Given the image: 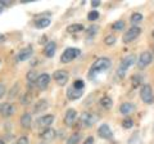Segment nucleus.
Wrapping results in <instances>:
<instances>
[{"label": "nucleus", "mask_w": 154, "mask_h": 144, "mask_svg": "<svg viewBox=\"0 0 154 144\" xmlns=\"http://www.w3.org/2000/svg\"><path fill=\"white\" fill-rule=\"evenodd\" d=\"M55 50H57V44L54 41H49L45 45L44 54H45V57H48V58H51V57L55 54Z\"/></svg>", "instance_id": "nucleus-15"}, {"label": "nucleus", "mask_w": 154, "mask_h": 144, "mask_svg": "<svg viewBox=\"0 0 154 144\" xmlns=\"http://www.w3.org/2000/svg\"><path fill=\"white\" fill-rule=\"evenodd\" d=\"M82 30H84V26L77 25V23H75V25H69L68 27H67V32H69V33H75V32H79V31H82Z\"/></svg>", "instance_id": "nucleus-23"}, {"label": "nucleus", "mask_w": 154, "mask_h": 144, "mask_svg": "<svg viewBox=\"0 0 154 144\" xmlns=\"http://www.w3.org/2000/svg\"><path fill=\"white\" fill-rule=\"evenodd\" d=\"M153 37H154V31H153Z\"/></svg>", "instance_id": "nucleus-44"}, {"label": "nucleus", "mask_w": 154, "mask_h": 144, "mask_svg": "<svg viewBox=\"0 0 154 144\" xmlns=\"http://www.w3.org/2000/svg\"><path fill=\"white\" fill-rule=\"evenodd\" d=\"M135 111V105L132 103H122L121 107H119V112L125 116H128Z\"/></svg>", "instance_id": "nucleus-18"}, {"label": "nucleus", "mask_w": 154, "mask_h": 144, "mask_svg": "<svg viewBox=\"0 0 154 144\" xmlns=\"http://www.w3.org/2000/svg\"><path fill=\"white\" fill-rule=\"evenodd\" d=\"M99 104L105 109H110L112 108V105H113V100L110 99L109 97H103L102 99L99 100Z\"/></svg>", "instance_id": "nucleus-21"}, {"label": "nucleus", "mask_w": 154, "mask_h": 144, "mask_svg": "<svg viewBox=\"0 0 154 144\" xmlns=\"http://www.w3.org/2000/svg\"><path fill=\"white\" fill-rule=\"evenodd\" d=\"M32 46H26V48H23V49L18 53V59L19 61H27L30 57L32 55Z\"/></svg>", "instance_id": "nucleus-16"}, {"label": "nucleus", "mask_w": 154, "mask_h": 144, "mask_svg": "<svg viewBox=\"0 0 154 144\" xmlns=\"http://www.w3.org/2000/svg\"><path fill=\"white\" fill-rule=\"evenodd\" d=\"M135 59H136V57H135L134 54H130V55H126L121 61V63H119V66H118V70H117V75L119 76V77H123L125 74H126V71L135 63Z\"/></svg>", "instance_id": "nucleus-2"}, {"label": "nucleus", "mask_w": 154, "mask_h": 144, "mask_svg": "<svg viewBox=\"0 0 154 144\" xmlns=\"http://www.w3.org/2000/svg\"><path fill=\"white\" fill-rule=\"evenodd\" d=\"M50 25V20L49 18H40V20L35 21V26L36 28H45Z\"/></svg>", "instance_id": "nucleus-22"}, {"label": "nucleus", "mask_w": 154, "mask_h": 144, "mask_svg": "<svg viewBox=\"0 0 154 144\" xmlns=\"http://www.w3.org/2000/svg\"><path fill=\"white\" fill-rule=\"evenodd\" d=\"M53 79L57 81L58 85L64 86L67 84V81H68V72L64 70H57L54 74H53Z\"/></svg>", "instance_id": "nucleus-8"}, {"label": "nucleus", "mask_w": 154, "mask_h": 144, "mask_svg": "<svg viewBox=\"0 0 154 144\" xmlns=\"http://www.w3.org/2000/svg\"><path fill=\"white\" fill-rule=\"evenodd\" d=\"M18 88H19V85H18V84H16V85H14V86H13V89L11 90V93H9V97H11V98H13V97H14V92L17 93V92H18Z\"/></svg>", "instance_id": "nucleus-36"}, {"label": "nucleus", "mask_w": 154, "mask_h": 144, "mask_svg": "<svg viewBox=\"0 0 154 144\" xmlns=\"http://www.w3.org/2000/svg\"><path fill=\"white\" fill-rule=\"evenodd\" d=\"M140 98L145 104H153L154 103V94H153V89L150 85H143L140 89Z\"/></svg>", "instance_id": "nucleus-3"}, {"label": "nucleus", "mask_w": 154, "mask_h": 144, "mask_svg": "<svg viewBox=\"0 0 154 144\" xmlns=\"http://www.w3.org/2000/svg\"><path fill=\"white\" fill-rule=\"evenodd\" d=\"M53 121H54V116H53V114H44V116H41L37 120L36 124H37V127L48 129L53 124Z\"/></svg>", "instance_id": "nucleus-9"}, {"label": "nucleus", "mask_w": 154, "mask_h": 144, "mask_svg": "<svg viewBox=\"0 0 154 144\" xmlns=\"http://www.w3.org/2000/svg\"><path fill=\"white\" fill-rule=\"evenodd\" d=\"M14 144H28V138L27 136H21Z\"/></svg>", "instance_id": "nucleus-34"}, {"label": "nucleus", "mask_w": 154, "mask_h": 144, "mask_svg": "<svg viewBox=\"0 0 154 144\" xmlns=\"http://www.w3.org/2000/svg\"><path fill=\"white\" fill-rule=\"evenodd\" d=\"M91 5H93L94 8L95 7H99L100 5V2H99V0H93V2H91Z\"/></svg>", "instance_id": "nucleus-39"}, {"label": "nucleus", "mask_w": 154, "mask_h": 144, "mask_svg": "<svg viewBox=\"0 0 154 144\" xmlns=\"http://www.w3.org/2000/svg\"><path fill=\"white\" fill-rule=\"evenodd\" d=\"M98 116H95L94 113H90V112H85L81 114V117H80V122L82 124V126H93V125L98 121Z\"/></svg>", "instance_id": "nucleus-7"}, {"label": "nucleus", "mask_w": 154, "mask_h": 144, "mask_svg": "<svg viewBox=\"0 0 154 144\" xmlns=\"http://www.w3.org/2000/svg\"><path fill=\"white\" fill-rule=\"evenodd\" d=\"M5 41V36L4 35H0V42H4Z\"/></svg>", "instance_id": "nucleus-41"}, {"label": "nucleus", "mask_w": 154, "mask_h": 144, "mask_svg": "<svg viewBox=\"0 0 154 144\" xmlns=\"http://www.w3.org/2000/svg\"><path fill=\"white\" fill-rule=\"evenodd\" d=\"M49 83H50L49 74H41L40 76H38L37 81H36V86L40 90H45L48 88V85H49Z\"/></svg>", "instance_id": "nucleus-11"}, {"label": "nucleus", "mask_w": 154, "mask_h": 144, "mask_svg": "<svg viewBox=\"0 0 154 144\" xmlns=\"http://www.w3.org/2000/svg\"><path fill=\"white\" fill-rule=\"evenodd\" d=\"M98 134H99V136L103 138V139H108V140L113 139V133H112L110 127L108 126L107 124L100 125V127L98 129Z\"/></svg>", "instance_id": "nucleus-10"}, {"label": "nucleus", "mask_w": 154, "mask_h": 144, "mask_svg": "<svg viewBox=\"0 0 154 144\" xmlns=\"http://www.w3.org/2000/svg\"><path fill=\"white\" fill-rule=\"evenodd\" d=\"M80 139H81V135L79 133H75V134H72V135L67 139V144H77L80 142Z\"/></svg>", "instance_id": "nucleus-25"}, {"label": "nucleus", "mask_w": 154, "mask_h": 144, "mask_svg": "<svg viewBox=\"0 0 154 144\" xmlns=\"http://www.w3.org/2000/svg\"><path fill=\"white\" fill-rule=\"evenodd\" d=\"M14 107H13V104L11 103H3V104H0V114L4 117H11L12 114L14 113Z\"/></svg>", "instance_id": "nucleus-12"}, {"label": "nucleus", "mask_w": 154, "mask_h": 144, "mask_svg": "<svg viewBox=\"0 0 154 144\" xmlns=\"http://www.w3.org/2000/svg\"><path fill=\"white\" fill-rule=\"evenodd\" d=\"M104 42H105L107 45H113L114 42H116V37H114L113 35H108V36L104 39Z\"/></svg>", "instance_id": "nucleus-31"}, {"label": "nucleus", "mask_w": 154, "mask_h": 144, "mask_svg": "<svg viewBox=\"0 0 154 144\" xmlns=\"http://www.w3.org/2000/svg\"><path fill=\"white\" fill-rule=\"evenodd\" d=\"M122 126L125 127V129H131L132 126H134V121L131 118H128V117H126L122 121Z\"/></svg>", "instance_id": "nucleus-27"}, {"label": "nucleus", "mask_w": 154, "mask_h": 144, "mask_svg": "<svg viewBox=\"0 0 154 144\" xmlns=\"http://www.w3.org/2000/svg\"><path fill=\"white\" fill-rule=\"evenodd\" d=\"M79 55H80V49H76V48H67V49L62 53L60 62L62 63H69V62H72Z\"/></svg>", "instance_id": "nucleus-4"}, {"label": "nucleus", "mask_w": 154, "mask_h": 144, "mask_svg": "<svg viewBox=\"0 0 154 144\" xmlns=\"http://www.w3.org/2000/svg\"><path fill=\"white\" fill-rule=\"evenodd\" d=\"M77 118V112L75 111V109H67L66 112V116H64V122L68 125V126H72L75 122V120Z\"/></svg>", "instance_id": "nucleus-13"}, {"label": "nucleus", "mask_w": 154, "mask_h": 144, "mask_svg": "<svg viewBox=\"0 0 154 144\" xmlns=\"http://www.w3.org/2000/svg\"><path fill=\"white\" fill-rule=\"evenodd\" d=\"M73 86L75 89H79V90H82L84 89V86H85V84H84V81L82 80H76L75 83H73Z\"/></svg>", "instance_id": "nucleus-29"}, {"label": "nucleus", "mask_w": 154, "mask_h": 144, "mask_svg": "<svg viewBox=\"0 0 154 144\" xmlns=\"http://www.w3.org/2000/svg\"><path fill=\"white\" fill-rule=\"evenodd\" d=\"M46 108H48V100L46 99H40V100L36 102L35 107H33V111H35L36 113H41V112H44Z\"/></svg>", "instance_id": "nucleus-19"}, {"label": "nucleus", "mask_w": 154, "mask_h": 144, "mask_svg": "<svg viewBox=\"0 0 154 144\" xmlns=\"http://www.w3.org/2000/svg\"><path fill=\"white\" fill-rule=\"evenodd\" d=\"M143 21V14L141 13H134L131 18H130V22L132 23V25H137V23H140Z\"/></svg>", "instance_id": "nucleus-24"}, {"label": "nucleus", "mask_w": 154, "mask_h": 144, "mask_svg": "<svg viewBox=\"0 0 154 144\" xmlns=\"http://www.w3.org/2000/svg\"><path fill=\"white\" fill-rule=\"evenodd\" d=\"M37 79H38L37 72H35V71H30V72L27 74V80L30 81V83H35V84H36Z\"/></svg>", "instance_id": "nucleus-26"}, {"label": "nucleus", "mask_w": 154, "mask_h": 144, "mask_svg": "<svg viewBox=\"0 0 154 144\" xmlns=\"http://www.w3.org/2000/svg\"><path fill=\"white\" fill-rule=\"evenodd\" d=\"M21 102H22V104H23V105L30 104V102H31V94H30V93L25 94V95L22 97V100H21Z\"/></svg>", "instance_id": "nucleus-30"}, {"label": "nucleus", "mask_w": 154, "mask_h": 144, "mask_svg": "<svg viewBox=\"0 0 154 144\" xmlns=\"http://www.w3.org/2000/svg\"><path fill=\"white\" fill-rule=\"evenodd\" d=\"M55 130L54 129H50V127H48V129H45L44 131H41V134H40V138L42 139V140H45V142H50V140H53V139L55 138Z\"/></svg>", "instance_id": "nucleus-14"}, {"label": "nucleus", "mask_w": 154, "mask_h": 144, "mask_svg": "<svg viewBox=\"0 0 154 144\" xmlns=\"http://www.w3.org/2000/svg\"><path fill=\"white\" fill-rule=\"evenodd\" d=\"M140 32H141L140 27L132 26L131 28H128V31H127V32H125V33H123V36H122L123 42H125V44H128V42L134 41L139 35H140Z\"/></svg>", "instance_id": "nucleus-5"}, {"label": "nucleus", "mask_w": 154, "mask_h": 144, "mask_svg": "<svg viewBox=\"0 0 154 144\" xmlns=\"http://www.w3.org/2000/svg\"><path fill=\"white\" fill-rule=\"evenodd\" d=\"M113 30H122V28L125 27V22L123 21H117L113 23Z\"/></svg>", "instance_id": "nucleus-32"}, {"label": "nucleus", "mask_w": 154, "mask_h": 144, "mask_svg": "<svg viewBox=\"0 0 154 144\" xmlns=\"http://www.w3.org/2000/svg\"><path fill=\"white\" fill-rule=\"evenodd\" d=\"M2 12H3V8H2V7H0V13H2Z\"/></svg>", "instance_id": "nucleus-43"}, {"label": "nucleus", "mask_w": 154, "mask_h": 144, "mask_svg": "<svg viewBox=\"0 0 154 144\" xmlns=\"http://www.w3.org/2000/svg\"><path fill=\"white\" fill-rule=\"evenodd\" d=\"M153 62V54L150 52H143L137 61V67L140 70H144Z\"/></svg>", "instance_id": "nucleus-6"}, {"label": "nucleus", "mask_w": 154, "mask_h": 144, "mask_svg": "<svg viewBox=\"0 0 154 144\" xmlns=\"http://www.w3.org/2000/svg\"><path fill=\"white\" fill-rule=\"evenodd\" d=\"M140 83H141V77H140V76H134V77H132V85L137 86Z\"/></svg>", "instance_id": "nucleus-35"}, {"label": "nucleus", "mask_w": 154, "mask_h": 144, "mask_svg": "<svg viewBox=\"0 0 154 144\" xmlns=\"http://www.w3.org/2000/svg\"><path fill=\"white\" fill-rule=\"evenodd\" d=\"M94 143V139L93 138H91V136H89L88 139H86V140L84 142V144H93Z\"/></svg>", "instance_id": "nucleus-38"}, {"label": "nucleus", "mask_w": 154, "mask_h": 144, "mask_svg": "<svg viewBox=\"0 0 154 144\" xmlns=\"http://www.w3.org/2000/svg\"><path fill=\"white\" fill-rule=\"evenodd\" d=\"M0 144H5V143H4V142L2 140V139H0Z\"/></svg>", "instance_id": "nucleus-42"}, {"label": "nucleus", "mask_w": 154, "mask_h": 144, "mask_svg": "<svg viewBox=\"0 0 154 144\" xmlns=\"http://www.w3.org/2000/svg\"><path fill=\"white\" fill-rule=\"evenodd\" d=\"M4 92H5V88H4L3 85H0V98L4 95Z\"/></svg>", "instance_id": "nucleus-40"}, {"label": "nucleus", "mask_w": 154, "mask_h": 144, "mask_svg": "<svg viewBox=\"0 0 154 144\" xmlns=\"http://www.w3.org/2000/svg\"><path fill=\"white\" fill-rule=\"evenodd\" d=\"M0 4H2V5L8 7V5H11V2H9V0H0Z\"/></svg>", "instance_id": "nucleus-37"}, {"label": "nucleus", "mask_w": 154, "mask_h": 144, "mask_svg": "<svg viewBox=\"0 0 154 144\" xmlns=\"http://www.w3.org/2000/svg\"><path fill=\"white\" fill-rule=\"evenodd\" d=\"M98 18H99V12L98 11L89 12V14H88V20L89 21H95V20H98Z\"/></svg>", "instance_id": "nucleus-28"}, {"label": "nucleus", "mask_w": 154, "mask_h": 144, "mask_svg": "<svg viewBox=\"0 0 154 144\" xmlns=\"http://www.w3.org/2000/svg\"><path fill=\"white\" fill-rule=\"evenodd\" d=\"M31 122H32V118H31V114L30 113H23L21 116V125L23 127H30L31 126Z\"/></svg>", "instance_id": "nucleus-20"}, {"label": "nucleus", "mask_w": 154, "mask_h": 144, "mask_svg": "<svg viewBox=\"0 0 154 144\" xmlns=\"http://www.w3.org/2000/svg\"><path fill=\"white\" fill-rule=\"evenodd\" d=\"M95 32H98V27H96V26H90L88 28V35L89 36H94Z\"/></svg>", "instance_id": "nucleus-33"}, {"label": "nucleus", "mask_w": 154, "mask_h": 144, "mask_svg": "<svg viewBox=\"0 0 154 144\" xmlns=\"http://www.w3.org/2000/svg\"><path fill=\"white\" fill-rule=\"evenodd\" d=\"M81 95H82V90L75 89L73 86H71V88L67 90V97H68V99H71V100L79 99V98H81Z\"/></svg>", "instance_id": "nucleus-17"}, {"label": "nucleus", "mask_w": 154, "mask_h": 144, "mask_svg": "<svg viewBox=\"0 0 154 144\" xmlns=\"http://www.w3.org/2000/svg\"><path fill=\"white\" fill-rule=\"evenodd\" d=\"M110 67V59L108 58H105V57H102V58H98L96 59L93 66L90 67V71H89V76L90 77H94V75L96 74H99V72H102V71H105V70H108Z\"/></svg>", "instance_id": "nucleus-1"}]
</instances>
